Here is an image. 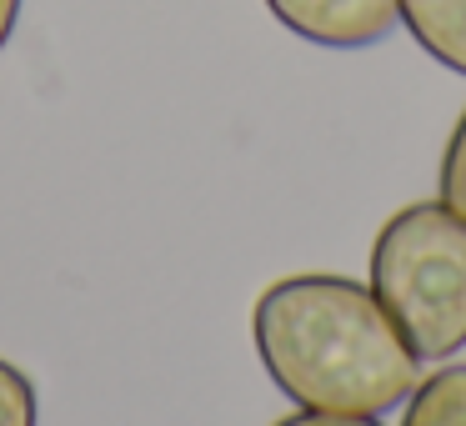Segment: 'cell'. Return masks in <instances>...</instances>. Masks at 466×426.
<instances>
[{"label": "cell", "mask_w": 466, "mask_h": 426, "mask_svg": "<svg viewBox=\"0 0 466 426\" xmlns=\"http://www.w3.org/2000/svg\"><path fill=\"white\" fill-rule=\"evenodd\" d=\"M251 341L271 386L306 411L381 416L421 381V356L371 286L331 271L281 276L256 296Z\"/></svg>", "instance_id": "obj_1"}, {"label": "cell", "mask_w": 466, "mask_h": 426, "mask_svg": "<svg viewBox=\"0 0 466 426\" xmlns=\"http://www.w3.org/2000/svg\"><path fill=\"white\" fill-rule=\"evenodd\" d=\"M371 291L421 361L466 346V221L446 201H411L371 241Z\"/></svg>", "instance_id": "obj_2"}, {"label": "cell", "mask_w": 466, "mask_h": 426, "mask_svg": "<svg viewBox=\"0 0 466 426\" xmlns=\"http://www.w3.org/2000/svg\"><path fill=\"white\" fill-rule=\"evenodd\" d=\"M266 11L291 36L326 51H361L401 25L396 0H266Z\"/></svg>", "instance_id": "obj_3"}, {"label": "cell", "mask_w": 466, "mask_h": 426, "mask_svg": "<svg viewBox=\"0 0 466 426\" xmlns=\"http://www.w3.org/2000/svg\"><path fill=\"white\" fill-rule=\"evenodd\" d=\"M401 25L436 66L466 76V0H396Z\"/></svg>", "instance_id": "obj_4"}, {"label": "cell", "mask_w": 466, "mask_h": 426, "mask_svg": "<svg viewBox=\"0 0 466 426\" xmlns=\"http://www.w3.org/2000/svg\"><path fill=\"white\" fill-rule=\"evenodd\" d=\"M401 406V426H466V361L421 376Z\"/></svg>", "instance_id": "obj_5"}, {"label": "cell", "mask_w": 466, "mask_h": 426, "mask_svg": "<svg viewBox=\"0 0 466 426\" xmlns=\"http://www.w3.org/2000/svg\"><path fill=\"white\" fill-rule=\"evenodd\" d=\"M0 426H41V401H35L31 376L5 356H0Z\"/></svg>", "instance_id": "obj_6"}, {"label": "cell", "mask_w": 466, "mask_h": 426, "mask_svg": "<svg viewBox=\"0 0 466 426\" xmlns=\"http://www.w3.org/2000/svg\"><path fill=\"white\" fill-rule=\"evenodd\" d=\"M436 186H441V201L466 221V111L456 116L451 136H446V151H441V171H436Z\"/></svg>", "instance_id": "obj_7"}, {"label": "cell", "mask_w": 466, "mask_h": 426, "mask_svg": "<svg viewBox=\"0 0 466 426\" xmlns=\"http://www.w3.org/2000/svg\"><path fill=\"white\" fill-rule=\"evenodd\" d=\"M271 426H381V416H356V411H306V406H296L291 416H281V421Z\"/></svg>", "instance_id": "obj_8"}, {"label": "cell", "mask_w": 466, "mask_h": 426, "mask_svg": "<svg viewBox=\"0 0 466 426\" xmlns=\"http://www.w3.org/2000/svg\"><path fill=\"white\" fill-rule=\"evenodd\" d=\"M15 21H21V0H0V51L11 46V36H15Z\"/></svg>", "instance_id": "obj_9"}]
</instances>
